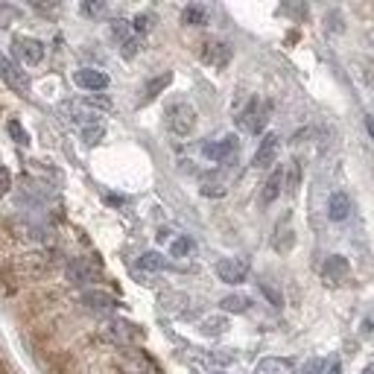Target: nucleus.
I'll return each instance as SVG.
<instances>
[{"mask_svg": "<svg viewBox=\"0 0 374 374\" xmlns=\"http://www.w3.org/2000/svg\"><path fill=\"white\" fill-rule=\"evenodd\" d=\"M360 374H374V363H368V366H366V368H363Z\"/></svg>", "mask_w": 374, "mask_h": 374, "instance_id": "nucleus-44", "label": "nucleus"}, {"mask_svg": "<svg viewBox=\"0 0 374 374\" xmlns=\"http://www.w3.org/2000/svg\"><path fill=\"white\" fill-rule=\"evenodd\" d=\"M106 202H111V205H123L120 196H106Z\"/></svg>", "mask_w": 374, "mask_h": 374, "instance_id": "nucleus-43", "label": "nucleus"}, {"mask_svg": "<svg viewBox=\"0 0 374 374\" xmlns=\"http://www.w3.org/2000/svg\"><path fill=\"white\" fill-rule=\"evenodd\" d=\"M254 374H295V363L287 357H263L254 366Z\"/></svg>", "mask_w": 374, "mask_h": 374, "instance_id": "nucleus-18", "label": "nucleus"}, {"mask_svg": "<svg viewBox=\"0 0 374 374\" xmlns=\"http://www.w3.org/2000/svg\"><path fill=\"white\" fill-rule=\"evenodd\" d=\"M170 251H173V258H187V254L193 251V240H190V237H179V240L173 243Z\"/></svg>", "mask_w": 374, "mask_h": 374, "instance_id": "nucleus-33", "label": "nucleus"}, {"mask_svg": "<svg viewBox=\"0 0 374 374\" xmlns=\"http://www.w3.org/2000/svg\"><path fill=\"white\" fill-rule=\"evenodd\" d=\"M141 47H144V44H141V38H137V35H132L129 42L123 44V50H120V53H123V58H135V56H137V50H141Z\"/></svg>", "mask_w": 374, "mask_h": 374, "instance_id": "nucleus-38", "label": "nucleus"}, {"mask_svg": "<svg viewBox=\"0 0 374 374\" xmlns=\"http://www.w3.org/2000/svg\"><path fill=\"white\" fill-rule=\"evenodd\" d=\"M111 38H117L120 44H126L129 38H132V24L129 21H123V18H117V21H111Z\"/></svg>", "mask_w": 374, "mask_h": 374, "instance_id": "nucleus-28", "label": "nucleus"}, {"mask_svg": "<svg viewBox=\"0 0 374 374\" xmlns=\"http://www.w3.org/2000/svg\"><path fill=\"white\" fill-rule=\"evenodd\" d=\"M106 333L114 339V342H132V339H137V337H144V330L137 328V325H132V322H123V319H117V322H111L108 328H106Z\"/></svg>", "mask_w": 374, "mask_h": 374, "instance_id": "nucleus-16", "label": "nucleus"}, {"mask_svg": "<svg viewBox=\"0 0 374 374\" xmlns=\"http://www.w3.org/2000/svg\"><path fill=\"white\" fill-rule=\"evenodd\" d=\"M50 266L53 261L47 251H24L0 266V281L6 284V292H15L24 281H42L50 272Z\"/></svg>", "mask_w": 374, "mask_h": 374, "instance_id": "nucleus-1", "label": "nucleus"}, {"mask_svg": "<svg viewBox=\"0 0 374 374\" xmlns=\"http://www.w3.org/2000/svg\"><path fill=\"white\" fill-rule=\"evenodd\" d=\"M47 374H76V360L70 351H53L47 357Z\"/></svg>", "mask_w": 374, "mask_h": 374, "instance_id": "nucleus-15", "label": "nucleus"}, {"mask_svg": "<svg viewBox=\"0 0 374 374\" xmlns=\"http://www.w3.org/2000/svg\"><path fill=\"white\" fill-rule=\"evenodd\" d=\"M170 82H173V73H170V70H164L161 76H155V80H149V82L144 85V100H141V103H149V100H155V96H158V94H161V91H164Z\"/></svg>", "mask_w": 374, "mask_h": 374, "instance_id": "nucleus-22", "label": "nucleus"}, {"mask_svg": "<svg viewBox=\"0 0 374 374\" xmlns=\"http://www.w3.org/2000/svg\"><path fill=\"white\" fill-rule=\"evenodd\" d=\"M167 129L179 137H187L196 129V108L190 103H173L167 106Z\"/></svg>", "mask_w": 374, "mask_h": 374, "instance_id": "nucleus-2", "label": "nucleus"}, {"mask_svg": "<svg viewBox=\"0 0 374 374\" xmlns=\"http://www.w3.org/2000/svg\"><path fill=\"white\" fill-rule=\"evenodd\" d=\"M278 147H281V137L275 135V132H269V135L263 137V141H261L258 152H254L251 167H254V170H266V167H272L275 158H278Z\"/></svg>", "mask_w": 374, "mask_h": 374, "instance_id": "nucleus-8", "label": "nucleus"}, {"mask_svg": "<svg viewBox=\"0 0 374 374\" xmlns=\"http://www.w3.org/2000/svg\"><path fill=\"white\" fill-rule=\"evenodd\" d=\"M137 266L147 269V272H161V269H167L170 263H167L164 254H158V251H144L141 261H137Z\"/></svg>", "mask_w": 374, "mask_h": 374, "instance_id": "nucleus-23", "label": "nucleus"}, {"mask_svg": "<svg viewBox=\"0 0 374 374\" xmlns=\"http://www.w3.org/2000/svg\"><path fill=\"white\" fill-rule=\"evenodd\" d=\"M182 301H187L182 292H164V295H161V304H164V307H170V310H179V307H182Z\"/></svg>", "mask_w": 374, "mask_h": 374, "instance_id": "nucleus-36", "label": "nucleus"}, {"mask_svg": "<svg viewBox=\"0 0 374 374\" xmlns=\"http://www.w3.org/2000/svg\"><path fill=\"white\" fill-rule=\"evenodd\" d=\"M202 152H205V158H211V161H225V158H231V155L237 152V137L225 135V137H220V141L205 144Z\"/></svg>", "mask_w": 374, "mask_h": 374, "instance_id": "nucleus-11", "label": "nucleus"}, {"mask_svg": "<svg viewBox=\"0 0 374 374\" xmlns=\"http://www.w3.org/2000/svg\"><path fill=\"white\" fill-rule=\"evenodd\" d=\"M82 304H88V307H94V310H114L117 301L111 292H106V289H85L82 292Z\"/></svg>", "mask_w": 374, "mask_h": 374, "instance_id": "nucleus-19", "label": "nucleus"}, {"mask_svg": "<svg viewBox=\"0 0 374 374\" xmlns=\"http://www.w3.org/2000/svg\"><path fill=\"white\" fill-rule=\"evenodd\" d=\"M182 24L185 27H205L208 24V9L205 6H187L182 12Z\"/></svg>", "mask_w": 374, "mask_h": 374, "instance_id": "nucleus-24", "label": "nucleus"}, {"mask_svg": "<svg viewBox=\"0 0 374 374\" xmlns=\"http://www.w3.org/2000/svg\"><path fill=\"white\" fill-rule=\"evenodd\" d=\"M15 53L21 56V62L24 65H42V58H44V44L38 42V38H30V35H18L15 42H12Z\"/></svg>", "mask_w": 374, "mask_h": 374, "instance_id": "nucleus-5", "label": "nucleus"}, {"mask_svg": "<svg viewBox=\"0 0 374 374\" xmlns=\"http://www.w3.org/2000/svg\"><path fill=\"white\" fill-rule=\"evenodd\" d=\"M220 307H223L225 313H246V310L251 307V301L246 299V295H225V299L220 301Z\"/></svg>", "mask_w": 374, "mask_h": 374, "instance_id": "nucleus-27", "label": "nucleus"}, {"mask_svg": "<svg viewBox=\"0 0 374 374\" xmlns=\"http://www.w3.org/2000/svg\"><path fill=\"white\" fill-rule=\"evenodd\" d=\"M216 278L223 284H243L249 278V261L243 258H223L216 263Z\"/></svg>", "mask_w": 374, "mask_h": 374, "instance_id": "nucleus-4", "label": "nucleus"}, {"mask_svg": "<svg viewBox=\"0 0 374 374\" xmlns=\"http://www.w3.org/2000/svg\"><path fill=\"white\" fill-rule=\"evenodd\" d=\"M328 216H330V223H345L348 216H351V199H348V193H333L330 199H328Z\"/></svg>", "mask_w": 374, "mask_h": 374, "instance_id": "nucleus-17", "label": "nucleus"}, {"mask_svg": "<svg viewBox=\"0 0 374 374\" xmlns=\"http://www.w3.org/2000/svg\"><path fill=\"white\" fill-rule=\"evenodd\" d=\"M202 196H211V199H220V196H225V182L223 179H216V175H205L202 179Z\"/></svg>", "mask_w": 374, "mask_h": 374, "instance_id": "nucleus-25", "label": "nucleus"}, {"mask_svg": "<svg viewBox=\"0 0 374 374\" xmlns=\"http://www.w3.org/2000/svg\"><path fill=\"white\" fill-rule=\"evenodd\" d=\"M56 299H58V292H53V289H42V292L30 295V307H32V310H44V307H50V301H56Z\"/></svg>", "mask_w": 374, "mask_h": 374, "instance_id": "nucleus-29", "label": "nucleus"}, {"mask_svg": "<svg viewBox=\"0 0 374 374\" xmlns=\"http://www.w3.org/2000/svg\"><path fill=\"white\" fill-rule=\"evenodd\" d=\"M103 9H106V4H82V6H80L82 15H100Z\"/></svg>", "mask_w": 374, "mask_h": 374, "instance_id": "nucleus-41", "label": "nucleus"}, {"mask_svg": "<svg viewBox=\"0 0 374 374\" xmlns=\"http://www.w3.org/2000/svg\"><path fill=\"white\" fill-rule=\"evenodd\" d=\"M85 103H88L94 111H111V100H108V96H103V94H88Z\"/></svg>", "mask_w": 374, "mask_h": 374, "instance_id": "nucleus-32", "label": "nucleus"}, {"mask_svg": "<svg viewBox=\"0 0 374 374\" xmlns=\"http://www.w3.org/2000/svg\"><path fill=\"white\" fill-rule=\"evenodd\" d=\"M202 62L211 65V68H225L231 62V44L228 42H220V38H211V42L202 44Z\"/></svg>", "mask_w": 374, "mask_h": 374, "instance_id": "nucleus-6", "label": "nucleus"}, {"mask_svg": "<svg viewBox=\"0 0 374 374\" xmlns=\"http://www.w3.org/2000/svg\"><path fill=\"white\" fill-rule=\"evenodd\" d=\"M266 120H269V103H263V100H249V106L237 117V126L243 132H249V135H258V132H263Z\"/></svg>", "mask_w": 374, "mask_h": 374, "instance_id": "nucleus-3", "label": "nucleus"}, {"mask_svg": "<svg viewBox=\"0 0 374 374\" xmlns=\"http://www.w3.org/2000/svg\"><path fill=\"white\" fill-rule=\"evenodd\" d=\"M62 111L68 114V120H76V123H88L91 126V120L96 117V111L85 103V100H80V103H65L62 106Z\"/></svg>", "mask_w": 374, "mask_h": 374, "instance_id": "nucleus-20", "label": "nucleus"}, {"mask_svg": "<svg viewBox=\"0 0 374 374\" xmlns=\"http://www.w3.org/2000/svg\"><path fill=\"white\" fill-rule=\"evenodd\" d=\"M348 275H351V266H348V258H342V254H330V258L322 263V278H325L330 287L345 284Z\"/></svg>", "mask_w": 374, "mask_h": 374, "instance_id": "nucleus-9", "label": "nucleus"}, {"mask_svg": "<svg viewBox=\"0 0 374 374\" xmlns=\"http://www.w3.org/2000/svg\"><path fill=\"white\" fill-rule=\"evenodd\" d=\"M284 190V167H275L269 173V179L263 182V190H261V205H272L275 199L281 196Z\"/></svg>", "mask_w": 374, "mask_h": 374, "instance_id": "nucleus-14", "label": "nucleus"}, {"mask_svg": "<svg viewBox=\"0 0 374 374\" xmlns=\"http://www.w3.org/2000/svg\"><path fill=\"white\" fill-rule=\"evenodd\" d=\"M6 129H9V135H12V141H15V144H21V147H27V144H30V135L21 129V123H18V120H9V126H6Z\"/></svg>", "mask_w": 374, "mask_h": 374, "instance_id": "nucleus-34", "label": "nucleus"}, {"mask_svg": "<svg viewBox=\"0 0 374 374\" xmlns=\"http://www.w3.org/2000/svg\"><path fill=\"white\" fill-rule=\"evenodd\" d=\"M199 330L205 333V337H220V333H225V330H228V319H225V316L205 319V322H199Z\"/></svg>", "mask_w": 374, "mask_h": 374, "instance_id": "nucleus-26", "label": "nucleus"}, {"mask_svg": "<svg viewBox=\"0 0 374 374\" xmlns=\"http://www.w3.org/2000/svg\"><path fill=\"white\" fill-rule=\"evenodd\" d=\"M261 289H263V295H266V299H269L275 307H281V292H278V289H275V287H269L266 281H261Z\"/></svg>", "mask_w": 374, "mask_h": 374, "instance_id": "nucleus-40", "label": "nucleus"}, {"mask_svg": "<svg viewBox=\"0 0 374 374\" xmlns=\"http://www.w3.org/2000/svg\"><path fill=\"white\" fill-rule=\"evenodd\" d=\"M73 82L85 88V91H106L108 88V76L103 70H94V68H82V70H76L73 73Z\"/></svg>", "mask_w": 374, "mask_h": 374, "instance_id": "nucleus-12", "label": "nucleus"}, {"mask_svg": "<svg viewBox=\"0 0 374 374\" xmlns=\"http://www.w3.org/2000/svg\"><path fill=\"white\" fill-rule=\"evenodd\" d=\"M299 182H301V167H299V161H292V167H289V182H287V190H289V193H295V190H299Z\"/></svg>", "mask_w": 374, "mask_h": 374, "instance_id": "nucleus-37", "label": "nucleus"}, {"mask_svg": "<svg viewBox=\"0 0 374 374\" xmlns=\"http://www.w3.org/2000/svg\"><path fill=\"white\" fill-rule=\"evenodd\" d=\"M96 272H100V263H96V261H91V258H76V261L68 263V281L80 287V284L94 281Z\"/></svg>", "mask_w": 374, "mask_h": 374, "instance_id": "nucleus-10", "label": "nucleus"}, {"mask_svg": "<svg viewBox=\"0 0 374 374\" xmlns=\"http://www.w3.org/2000/svg\"><path fill=\"white\" fill-rule=\"evenodd\" d=\"M152 368V363L137 351H123V357L117 360V371L120 374H147Z\"/></svg>", "mask_w": 374, "mask_h": 374, "instance_id": "nucleus-13", "label": "nucleus"}, {"mask_svg": "<svg viewBox=\"0 0 374 374\" xmlns=\"http://www.w3.org/2000/svg\"><path fill=\"white\" fill-rule=\"evenodd\" d=\"M0 374H6V366L4 363H0Z\"/></svg>", "mask_w": 374, "mask_h": 374, "instance_id": "nucleus-45", "label": "nucleus"}, {"mask_svg": "<svg viewBox=\"0 0 374 374\" xmlns=\"http://www.w3.org/2000/svg\"><path fill=\"white\" fill-rule=\"evenodd\" d=\"M152 24H155V15H149V12H141V15H135L132 30H135L137 35H144V32H149V30H152Z\"/></svg>", "mask_w": 374, "mask_h": 374, "instance_id": "nucleus-31", "label": "nucleus"}, {"mask_svg": "<svg viewBox=\"0 0 374 374\" xmlns=\"http://www.w3.org/2000/svg\"><path fill=\"white\" fill-rule=\"evenodd\" d=\"M272 246L278 249V251H284V254L295 246V231L289 228V220H284L278 228H275V240H272Z\"/></svg>", "mask_w": 374, "mask_h": 374, "instance_id": "nucleus-21", "label": "nucleus"}, {"mask_svg": "<svg viewBox=\"0 0 374 374\" xmlns=\"http://www.w3.org/2000/svg\"><path fill=\"white\" fill-rule=\"evenodd\" d=\"M339 371H342L339 363H330V366H328V374H339Z\"/></svg>", "mask_w": 374, "mask_h": 374, "instance_id": "nucleus-42", "label": "nucleus"}, {"mask_svg": "<svg viewBox=\"0 0 374 374\" xmlns=\"http://www.w3.org/2000/svg\"><path fill=\"white\" fill-rule=\"evenodd\" d=\"M9 187H12V173L6 167H0V199L9 193Z\"/></svg>", "mask_w": 374, "mask_h": 374, "instance_id": "nucleus-39", "label": "nucleus"}, {"mask_svg": "<svg viewBox=\"0 0 374 374\" xmlns=\"http://www.w3.org/2000/svg\"><path fill=\"white\" fill-rule=\"evenodd\" d=\"M301 374H328V363H325V360H319V357H313V360H307V363H304Z\"/></svg>", "mask_w": 374, "mask_h": 374, "instance_id": "nucleus-35", "label": "nucleus"}, {"mask_svg": "<svg viewBox=\"0 0 374 374\" xmlns=\"http://www.w3.org/2000/svg\"><path fill=\"white\" fill-rule=\"evenodd\" d=\"M0 80H4L12 91H18V94H27L30 91V80H27V73L18 68L12 58H6V56H0Z\"/></svg>", "mask_w": 374, "mask_h": 374, "instance_id": "nucleus-7", "label": "nucleus"}, {"mask_svg": "<svg viewBox=\"0 0 374 374\" xmlns=\"http://www.w3.org/2000/svg\"><path fill=\"white\" fill-rule=\"evenodd\" d=\"M103 135H106V129H103L100 123H91V126H82V141H85L88 147H94V144H100V141H103Z\"/></svg>", "mask_w": 374, "mask_h": 374, "instance_id": "nucleus-30", "label": "nucleus"}]
</instances>
